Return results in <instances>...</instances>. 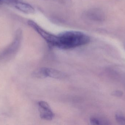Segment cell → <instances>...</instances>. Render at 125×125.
<instances>
[{"label": "cell", "mask_w": 125, "mask_h": 125, "mask_svg": "<svg viewBox=\"0 0 125 125\" xmlns=\"http://www.w3.org/2000/svg\"><path fill=\"white\" fill-rule=\"evenodd\" d=\"M90 38L80 32L69 31L54 35L51 45L62 49L75 48L88 44Z\"/></svg>", "instance_id": "cell-1"}, {"label": "cell", "mask_w": 125, "mask_h": 125, "mask_svg": "<svg viewBox=\"0 0 125 125\" xmlns=\"http://www.w3.org/2000/svg\"><path fill=\"white\" fill-rule=\"evenodd\" d=\"M22 37V31L21 29H18L13 42L0 53V61L7 59L16 53L20 48Z\"/></svg>", "instance_id": "cell-2"}, {"label": "cell", "mask_w": 125, "mask_h": 125, "mask_svg": "<svg viewBox=\"0 0 125 125\" xmlns=\"http://www.w3.org/2000/svg\"><path fill=\"white\" fill-rule=\"evenodd\" d=\"M40 117L42 119L51 120L54 117V114L48 103L45 101H40L38 102Z\"/></svg>", "instance_id": "cell-3"}, {"label": "cell", "mask_w": 125, "mask_h": 125, "mask_svg": "<svg viewBox=\"0 0 125 125\" xmlns=\"http://www.w3.org/2000/svg\"><path fill=\"white\" fill-rule=\"evenodd\" d=\"M44 68V72L45 76L50 77L56 79H62L66 77L65 73L50 68Z\"/></svg>", "instance_id": "cell-4"}, {"label": "cell", "mask_w": 125, "mask_h": 125, "mask_svg": "<svg viewBox=\"0 0 125 125\" xmlns=\"http://www.w3.org/2000/svg\"><path fill=\"white\" fill-rule=\"evenodd\" d=\"M90 18L97 21H103L105 20V14L104 12L100 9H95L89 12Z\"/></svg>", "instance_id": "cell-5"}, {"label": "cell", "mask_w": 125, "mask_h": 125, "mask_svg": "<svg viewBox=\"0 0 125 125\" xmlns=\"http://www.w3.org/2000/svg\"><path fill=\"white\" fill-rule=\"evenodd\" d=\"M16 9L27 14H31L34 12V9L31 5L22 2H17L15 4Z\"/></svg>", "instance_id": "cell-6"}, {"label": "cell", "mask_w": 125, "mask_h": 125, "mask_svg": "<svg viewBox=\"0 0 125 125\" xmlns=\"http://www.w3.org/2000/svg\"><path fill=\"white\" fill-rule=\"evenodd\" d=\"M32 76L37 78H46L45 74L44 68H39L34 71L32 73Z\"/></svg>", "instance_id": "cell-7"}, {"label": "cell", "mask_w": 125, "mask_h": 125, "mask_svg": "<svg viewBox=\"0 0 125 125\" xmlns=\"http://www.w3.org/2000/svg\"><path fill=\"white\" fill-rule=\"evenodd\" d=\"M117 122L121 125H125V117L122 115L117 114L116 116Z\"/></svg>", "instance_id": "cell-8"}, {"label": "cell", "mask_w": 125, "mask_h": 125, "mask_svg": "<svg viewBox=\"0 0 125 125\" xmlns=\"http://www.w3.org/2000/svg\"><path fill=\"white\" fill-rule=\"evenodd\" d=\"M90 123L92 125H100L101 124L99 120L95 117H92L90 119Z\"/></svg>", "instance_id": "cell-9"}, {"label": "cell", "mask_w": 125, "mask_h": 125, "mask_svg": "<svg viewBox=\"0 0 125 125\" xmlns=\"http://www.w3.org/2000/svg\"><path fill=\"white\" fill-rule=\"evenodd\" d=\"M123 94V92L121 91H115L112 93V95H115V96H117V97L122 96Z\"/></svg>", "instance_id": "cell-10"}, {"label": "cell", "mask_w": 125, "mask_h": 125, "mask_svg": "<svg viewBox=\"0 0 125 125\" xmlns=\"http://www.w3.org/2000/svg\"><path fill=\"white\" fill-rule=\"evenodd\" d=\"M18 0H10V1L12 2V3H14L15 4V3H17V2H18Z\"/></svg>", "instance_id": "cell-11"}, {"label": "cell", "mask_w": 125, "mask_h": 125, "mask_svg": "<svg viewBox=\"0 0 125 125\" xmlns=\"http://www.w3.org/2000/svg\"><path fill=\"white\" fill-rule=\"evenodd\" d=\"M2 3V0H0V4H1Z\"/></svg>", "instance_id": "cell-12"}]
</instances>
